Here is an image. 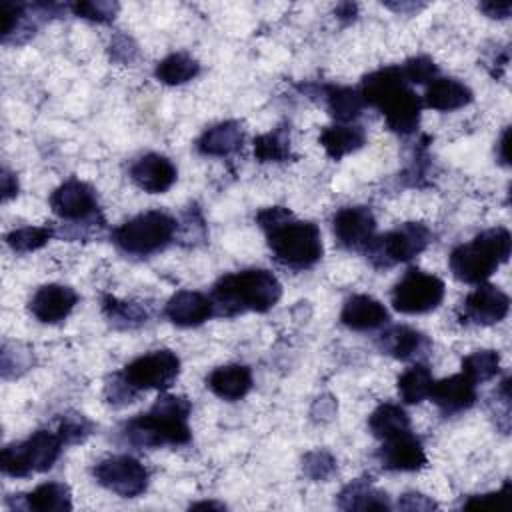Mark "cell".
Here are the masks:
<instances>
[{"label":"cell","instance_id":"cell-38","mask_svg":"<svg viewBox=\"0 0 512 512\" xmlns=\"http://www.w3.org/2000/svg\"><path fill=\"white\" fill-rule=\"evenodd\" d=\"M90 422L84 416H66L58 428L64 444H74L84 440L90 434Z\"/></svg>","mask_w":512,"mask_h":512},{"label":"cell","instance_id":"cell-44","mask_svg":"<svg viewBox=\"0 0 512 512\" xmlns=\"http://www.w3.org/2000/svg\"><path fill=\"white\" fill-rule=\"evenodd\" d=\"M498 148H500V160L506 164L508 162V128L502 132V138H500V142H498Z\"/></svg>","mask_w":512,"mask_h":512},{"label":"cell","instance_id":"cell-4","mask_svg":"<svg viewBox=\"0 0 512 512\" xmlns=\"http://www.w3.org/2000/svg\"><path fill=\"white\" fill-rule=\"evenodd\" d=\"M282 296V284L264 268H248L222 276L214 284L218 312L234 316L240 312H266Z\"/></svg>","mask_w":512,"mask_h":512},{"label":"cell","instance_id":"cell-43","mask_svg":"<svg viewBox=\"0 0 512 512\" xmlns=\"http://www.w3.org/2000/svg\"><path fill=\"white\" fill-rule=\"evenodd\" d=\"M16 194H18V180H16L14 174L4 170L2 172V198H4V202L10 200Z\"/></svg>","mask_w":512,"mask_h":512},{"label":"cell","instance_id":"cell-15","mask_svg":"<svg viewBox=\"0 0 512 512\" xmlns=\"http://www.w3.org/2000/svg\"><path fill=\"white\" fill-rule=\"evenodd\" d=\"M378 458L386 470H394V472H414L426 466L424 448L410 430L394 438L382 440Z\"/></svg>","mask_w":512,"mask_h":512},{"label":"cell","instance_id":"cell-12","mask_svg":"<svg viewBox=\"0 0 512 512\" xmlns=\"http://www.w3.org/2000/svg\"><path fill=\"white\" fill-rule=\"evenodd\" d=\"M50 208L62 220L78 222L92 218L98 212V202L94 190L86 182L70 178L50 194Z\"/></svg>","mask_w":512,"mask_h":512},{"label":"cell","instance_id":"cell-1","mask_svg":"<svg viewBox=\"0 0 512 512\" xmlns=\"http://www.w3.org/2000/svg\"><path fill=\"white\" fill-rule=\"evenodd\" d=\"M274 258L290 268H310L322 258V236L314 222L298 220L288 208H264L256 216Z\"/></svg>","mask_w":512,"mask_h":512},{"label":"cell","instance_id":"cell-7","mask_svg":"<svg viewBox=\"0 0 512 512\" xmlns=\"http://www.w3.org/2000/svg\"><path fill=\"white\" fill-rule=\"evenodd\" d=\"M176 232V220L160 210L142 212L120 224L112 238L126 252L134 256H148L170 244Z\"/></svg>","mask_w":512,"mask_h":512},{"label":"cell","instance_id":"cell-27","mask_svg":"<svg viewBox=\"0 0 512 512\" xmlns=\"http://www.w3.org/2000/svg\"><path fill=\"white\" fill-rule=\"evenodd\" d=\"M368 428L378 440L394 438L410 430V418L398 404H380L368 418Z\"/></svg>","mask_w":512,"mask_h":512},{"label":"cell","instance_id":"cell-31","mask_svg":"<svg viewBox=\"0 0 512 512\" xmlns=\"http://www.w3.org/2000/svg\"><path fill=\"white\" fill-rule=\"evenodd\" d=\"M398 394L406 404H418L430 396L434 378L424 364H414L398 376Z\"/></svg>","mask_w":512,"mask_h":512},{"label":"cell","instance_id":"cell-45","mask_svg":"<svg viewBox=\"0 0 512 512\" xmlns=\"http://www.w3.org/2000/svg\"><path fill=\"white\" fill-rule=\"evenodd\" d=\"M190 508H216V510H224V504H218V502H198V504H192Z\"/></svg>","mask_w":512,"mask_h":512},{"label":"cell","instance_id":"cell-3","mask_svg":"<svg viewBox=\"0 0 512 512\" xmlns=\"http://www.w3.org/2000/svg\"><path fill=\"white\" fill-rule=\"evenodd\" d=\"M190 402L184 396H160L148 414H140L126 422L124 436L130 444L156 448L164 444L180 446L190 442L188 428Z\"/></svg>","mask_w":512,"mask_h":512},{"label":"cell","instance_id":"cell-9","mask_svg":"<svg viewBox=\"0 0 512 512\" xmlns=\"http://www.w3.org/2000/svg\"><path fill=\"white\" fill-rule=\"evenodd\" d=\"M180 374V358L172 350H154L138 356L118 374L136 394L140 390H166Z\"/></svg>","mask_w":512,"mask_h":512},{"label":"cell","instance_id":"cell-29","mask_svg":"<svg viewBox=\"0 0 512 512\" xmlns=\"http://www.w3.org/2000/svg\"><path fill=\"white\" fill-rule=\"evenodd\" d=\"M326 106L328 112L338 122H350L358 118L366 106L360 90L348 86H328L326 88Z\"/></svg>","mask_w":512,"mask_h":512},{"label":"cell","instance_id":"cell-8","mask_svg":"<svg viewBox=\"0 0 512 512\" xmlns=\"http://www.w3.org/2000/svg\"><path fill=\"white\" fill-rule=\"evenodd\" d=\"M430 242V230L420 222H406L382 236H374L366 248L376 266H392L420 254Z\"/></svg>","mask_w":512,"mask_h":512},{"label":"cell","instance_id":"cell-2","mask_svg":"<svg viewBox=\"0 0 512 512\" xmlns=\"http://www.w3.org/2000/svg\"><path fill=\"white\" fill-rule=\"evenodd\" d=\"M360 94L366 104H372L382 112L390 130L410 134L418 128L422 102L408 86L400 66L380 68L364 76Z\"/></svg>","mask_w":512,"mask_h":512},{"label":"cell","instance_id":"cell-25","mask_svg":"<svg viewBox=\"0 0 512 512\" xmlns=\"http://www.w3.org/2000/svg\"><path fill=\"white\" fill-rule=\"evenodd\" d=\"M366 142V134L360 126H348V124H336L326 126L320 132V144L326 150V154L334 160L344 158L350 152H356Z\"/></svg>","mask_w":512,"mask_h":512},{"label":"cell","instance_id":"cell-20","mask_svg":"<svg viewBox=\"0 0 512 512\" xmlns=\"http://www.w3.org/2000/svg\"><path fill=\"white\" fill-rule=\"evenodd\" d=\"M340 320L350 330H360V332L374 330V328L386 324L388 310L380 300H376L368 294H354L344 302Z\"/></svg>","mask_w":512,"mask_h":512},{"label":"cell","instance_id":"cell-17","mask_svg":"<svg viewBox=\"0 0 512 512\" xmlns=\"http://www.w3.org/2000/svg\"><path fill=\"white\" fill-rule=\"evenodd\" d=\"M134 184L148 194H162L176 182V166L162 154H144L130 168Z\"/></svg>","mask_w":512,"mask_h":512},{"label":"cell","instance_id":"cell-35","mask_svg":"<svg viewBox=\"0 0 512 512\" xmlns=\"http://www.w3.org/2000/svg\"><path fill=\"white\" fill-rule=\"evenodd\" d=\"M102 310L106 318L116 326H136L146 320V310L134 302H124L112 296H104Z\"/></svg>","mask_w":512,"mask_h":512},{"label":"cell","instance_id":"cell-30","mask_svg":"<svg viewBox=\"0 0 512 512\" xmlns=\"http://www.w3.org/2000/svg\"><path fill=\"white\" fill-rule=\"evenodd\" d=\"M200 72V64L196 58H192L186 52H174L168 54L164 60L158 62L154 74L162 84L176 86L192 80Z\"/></svg>","mask_w":512,"mask_h":512},{"label":"cell","instance_id":"cell-5","mask_svg":"<svg viewBox=\"0 0 512 512\" xmlns=\"http://www.w3.org/2000/svg\"><path fill=\"white\" fill-rule=\"evenodd\" d=\"M512 238L502 226L488 228L470 242L460 244L450 254V270L456 280L466 284L486 282L500 264L510 258Z\"/></svg>","mask_w":512,"mask_h":512},{"label":"cell","instance_id":"cell-6","mask_svg":"<svg viewBox=\"0 0 512 512\" xmlns=\"http://www.w3.org/2000/svg\"><path fill=\"white\" fill-rule=\"evenodd\" d=\"M64 440L58 432L38 430L24 442H14L2 448L0 464L4 474L14 478L30 476L32 472H46L60 458Z\"/></svg>","mask_w":512,"mask_h":512},{"label":"cell","instance_id":"cell-13","mask_svg":"<svg viewBox=\"0 0 512 512\" xmlns=\"http://www.w3.org/2000/svg\"><path fill=\"white\" fill-rule=\"evenodd\" d=\"M332 230L344 248L366 250L374 238L376 220L366 206H346L334 214Z\"/></svg>","mask_w":512,"mask_h":512},{"label":"cell","instance_id":"cell-34","mask_svg":"<svg viewBox=\"0 0 512 512\" xmlns=\"http://www.w3.org/2000/svg\"><path fill=\"white\" fill-rule=\"evenodd\" d=\"M54 236V230L48 226H24L16 228L6 236V244L20 254L34 252L48 244V240Z\"/></svg>","mask_w":512,"mask_h":512},{"label":"cell","instance_id":"cell-11","mask_svg":"<svg viewBox=\"0 0 512 512\" xmlns=\"http://www.w3.org/2000/svg\"><path fill=\"white\" fill-rule=\"evenodd\" d=\"M94 478L100 486L122 498H134L148 486V470L140 460L128 454L110 456L98 462L94 466Z\"/></svg>","mask_w":512,"mask_h":512},{"label":"cell","instance_id":"cell-32","mask_svg":"<svg viewBox=\"0 0 512 512\" xmlns=\"http://www.w3.org/2000/svg\"><path fill=\"white\" fill-rule=\"evenodd\" d=\"M254 156L260 162H282L290 156V134L284 126L254 138Z\"/></svg>","mask_w":512,"mask_h":512},{"label":"cell","instance_id":"cell-10","mask_svg":"<svg viewBox=\"0 0 512 512\" xmlns=\"http://www.w3.org/2000/svg\"><path fill=\"white\" fill-rule=\"evenodd\" d=\"M444 298V282L418 268H410L392 288V306L402 314H424Z\"/></svg>","mask_w":512,"mask_h":512},{"label":"cell","instance_id":"cell-19","mask_svg":"<svg viewBox=\"0 0 512 512\" xmlns=\"http://www.w3.org/2000/svg\"><path fill=\"white\" fill-rule=\"evenodd\" d=\"M428 398H432L442 412L458 414L476 402V384L462 372L452 374L438 382L434 380Z\"/></svg>","mask_w":512,"mask_h":512},{"label":"cell","instance_id":"cell-23","mask_svg":"<svg viewBox=\"0 0 512 512\" xmlns=\"http://www.w3.org/2000/svg\"><path fill=\"white\" fill-rule=\"evenodd\" d=\"M428 108L450 112L472 102V90L456 78H434L424 94Z\"/></svg>","mask_w":512,"mask_h":512},{"label":"cell","instance_id":"cell-41","mask_svg":"<svg viewBox=\"0 0 512 512\" xmlns=\"http://www.w3.org/2000/svg\"><path fill=\"white\" fill-rule=\"evenodd\" d=\"M480 10L486 12V16L490 18H506L512 10L510 2H484L480 4Z\"/></svg>","mask_w":512,"mask_h":512},{"label":"cell","instance_id":"cell-37","mask_svg":"<svg viewBox=\"0 0 512 512\" xmlns=\"http://www.w3.org/2000/svg\"><path fill=\"white\" fill-rule=\"evenodd\" d=\"M72 10H74L76 16L92 20V22H110L118 12V4L116 2H102V0L78 2V4L72 6Z\"/></svg>","mask_w":512,"mask_h":512},{"label":"cell","instance_id":"cell-16","mask_svg":"<svg viewBox=\"0 0 512 512\" xmlns=\"http://www.w3.org/2000/svg\"><path fill=\"white\" fill-rule=\"evenodd\" d=\"M76 302L78 294L74 288L64 284H44L34 292L30 300V312L44 324H56L72 312Z\"/></svg>","mask_w":512,"mask_h":512},{"label":"cell","instance_id":"cell-18","mask_svg":"<svg viewBox=\"0 0 512 512\" xmlns=\"http://www.w3.org/2000/svg\"><path fill=\"white\" fill-rule=\"evenodd\" d=\"M166 318L182 328L204 324L214 314V302L196 290H180L166 302Z\"/></svg>","mask_w":512,"mask_h":512},{"label":"cell","instance_id":"cell-33","mask_svg":"<svg viewBox=\"0 0 512 512\" xmlns=\"http://www.w3.org/2000/svg\"><path fill=\"white\" fill-rule=\"evenodd\" d=\"M500 370V354L496 350H474L462 358V374L474 384L492 380Z\"/></svg>","mask_w":512,"mask_h":512},{"label":"cell","instance_id":"cell-22","mask_svg":"<svg viewBox=\"0 0 512 512\" xmlns=\"http://www.w3.org/2000/svg\"><path fill=\"white\" fill-rule=\"evenodd\" d=\"M242 142V126L234 120H226L204 130L196 142V148L204 156H230L232 152L242 148Z\"/></svg>","mask_w":512,"mask_h":512},{"label":"cell","instance_id":"cell-21","mask_svg":"<svg viewBox=\"0 0 512 512\" xmlns=\"http://www.w3.org/2000/svg\"><path fill=\"white\" fill-rule=\"evenodd\" d=\"M206 386L222 400L234 402L244 398L252 388V372L244 364L218 366L206 378Z\"/></svg>","mask_w":512,"mask_h":512},{"label":"cell","instance_id":"cell-24","mask_svg":"<svg viewBox=\"0 0 512 512\" xmlns=\"http://www.w3.org/2000/svg\"><path fill=\"white\" fill-rule=\"evenodd\" d=\"M428 344L430 342L422 332L408 326H392L378 340V346L382 348V352L398 360L416 358L428 348Z\"/></svg>","mask_w":512,"mask_h":512},{"label":"cell","instance_id":"cell-26","mask_svg":"<svg viewBox=\"0 0 512 512\" xmlns=\"http://www.w3.org/2000/svg\"><path fill=\"white\" fill-rule=\"evenodd\" d=\"M24 508L38 512H64L72 510L70 488L62 482H44L32 492L24 494Z\"/></svg>","mask_w":512,"mask_h":512},{"label":"cell","instance_id":"cell-40","mask_svg":"<svg viewBox=\"0 0 512 512\" xmlns=\"http://www.w3.org/2000/svg\"><path fill=\"white\" fill-rule=\"evenodd\" d=\"M400 508H406V510H432L436 508V504L426 498L424 494H418V492H410V494H404L402 500L398 502Z\"/></svg>","mask_w":512,"mask_h":512},{"label":"cell","instance_id":"cell-14","mask_svg":"<svg viewBox=\"0 0 512 512\" xmlns=\"http://www.w3.org/2000/svg\"><path fill=\"white\" fill-rule=\"evenodd\" d=\"M510 298L498 286L482 282L464 300V314L480 326H490L506 318Z\"/></svg>","mask_w":512,"mask_h":512},{"label":"cell","instance_id":"cell-39","mask_svg":"<svg viewBox=\"0 0 512 512\" xmlns=\"http://www.w3.org/2000/svg\"><path fill=\"white\" fill-rule=\"evenodd\" d=\"M304 470H306L308 476H312L316 480L318 478L322 480V478H326L334 470V460L326 452H312L304 460Z\"/></svg>","mask_w":512,"mask_h":512},{"label":"cell","instance_id":"cell-42","mask_svg":"<svg viewBox=\"0 0 512 512\" xmlns=\"http://www.w3.org/2000/svg\"><path fill=\"white\" fill-rule=\"evenodd\" d=\"M504 490L500 492H488V494H476V496H470L466 502H462V506H484V504H494L502 498Z\"/></svg>","mask_w":512,"mask_h":512},{"label":"cell","instance_id":"cell-28","mask_svg":"<svg viewBox=\"0 0 512 512\" xmlns=\"http://www.w3.org/2000/svg\"><path fill=\"white\" fill-rule=\"evenodd\" d=\"M338 506L346 510H388V496L364 480L348 484L338 498Z\"/></svg>","mask_w":512,"mask_h":512},{"label":"cell","instance_id":"cell-36","mask_svg":"<svg viewBox=\"0 0 512 512\" xmlns=\"http://www.w3.org/2000/svg\"><path fill=\"white\" fill-rule=\"evenodd\" d=\"M400 70H402V76L406 78V82H414V84L432 82L438 74V68H436L434 60H430L428 56L410 58L400 66Z\"/></svg>","mask_w":512,"mask_h":512}]
</instances>
